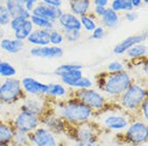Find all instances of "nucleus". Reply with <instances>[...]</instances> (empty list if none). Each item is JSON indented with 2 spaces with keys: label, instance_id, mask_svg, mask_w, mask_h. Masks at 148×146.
Returning <instances> with one entry per match:
<instances>
[{
  "label": "nucleus",
  "instance_id": "obj_44",
  "mask_svg": "<svg viewBox=\"0 0 148 146\" xmlns=\"http://www.w3.org/2000/svg\"><path fill=\"white\" fill-rule=\"evenodd\" d=\"M38 1L51 7H62V0H38Z\"/></svg>",
  "mask_w": 148,
  "mask_h": 146
},
{
  "label": "nucleus",
  "instance_id": "obj_34",
  "mask_svg": "<svg viewBox=\"0 0 148 146\" xmlns=\"http://www.w3.org/2000/svg\"><path fill=\"white\" fill-rule=\"evenodd\" d=\"M72 70H83V65L78 64V63H64V64H61V65L56 67L54 70V75L58 77L60 74Z\"/></svg>",
  "mask_w": 148,
  "mask_h": 146
},
{
  "label": "nucleus",
  "instance_id": "obj_9",
  "mask_svg": "<svg viewBox=\"0 0 148 146\" xmlns=\"http://www.w3.org/2000/svg\"><path fill=\"white\" fill-rule=\"evenodd\" d=\"M11 125L16 130L23 131L25 133H30L41 125L40 116L31 113L29 111L19 109L18 112L13 117Z\"/></svg>",
  "mask_w": 148,
  "mask_h": 146
},
{
  "label": "nucleus",
  "instance_id": "obj_1",
  "mask_svg": "<svg viewBox=\"0 0 148 146\" xmlns=\"http://www.w3.org/2000/svg\"><path fill=\"white\" fill-rule=\"evenodd\" d=\"M51 110L59 115L69 126H75L95 117V112L84 102L71 95L61 100H49Z\"/></svg>",
  "mask_w": 148,
  "mask_h": 146
},
{
  "label": "nucleus",
  "instance_id": "obj_18",
  "mask_svg": "<svg viewBox=\"0 0 148 146\" xmlns=\"http://www.w3.org/2000/svg\"><path fill=\"white\" fill-rule=\"evenodd\" d=\"M70 90L61 82L58 83H47V88L44 96L49 100H61L69 97Z\"/></svg>",
  "mask_w": 148,
  "mask_h": 146
},
{
  "label": "nucleus",
  "instance_id": "obj_31",
  "mask_svg": "<svg viewBox=\"0 0 148 146\" xmlns=\"http://www.w3.org/2000/svg\"><path fill=\"white\" fill-rule=\"evenodd\" d=\"M110 7L113 9L114 11L118 12H129L133 11L134 9L132 7L131 0H112L110 2Z\"/></svg>",
  "mask_w": 148,
  "mask_h": 146
},
{
  "label": "nucleus",
  "instance_id": "obj_29",
  "mask_svg": "<svg viewBox=\"0 0 148 146\" xmlns=\"http://www.w3.org/2000/svg\"><path fill=\"white\" fill-rule=\"evenodd\" d=\"M79 22H81L82 30H84V31L89 32V33L91 32L97 26H98L97 18L91 14V13L79 16Z\"/></svg>",
  "mask_w": 148,
  "mask_h": 146
},
{
  "label": "nucleus",
  "instance_id": "obj_35",
  "mask_svg": "<svg viewBox=\"0 0 148 146\" xmlns=\"http://www.w3.org/2000/svg\"><path fill=\"white\" fill-rule=\"evenodd\" d=\"M64 42L74 44L81 40L82 37V31L81 30H68V31H62Z\"/></svg>",
  "mask_w": 148,
  "mask_h": 146
},
{
  "label": "nucleus",
  "instance_id": "obj_25",
  "mask_svg": "<svg viewBox=\"0 0 148 146\" xmlns=\"http://www.w3.org/2000/svg\"><path fill=\"white\" fill-rule=\"evenodd\" d=\"M13 130L11 123L0 118V146H11Z\"/></svg>",
  "mask_w": 148,
  "mask_h": 146
},
{
  "label": "nucleus",
  "instance_id": "obj_23",
  "mask_svg": "<svg viewBox=\"0 0 148 146\" xmlns=\"http://www.w3.org/2000/svg\"><path fill=\"white\" fill-rule=\"evenodd\" d=\"M70 12L75 14L76 16L89 14L91 12V0H68Z\"/></svg>",
  "mask_w": 148,
  "mask_h": 146
},
{
  "label": "nucleus",
  "instance_id": "obj_20",
  "mask_svg": "<svg viewBox=\"0 0 148 146\" xmlns=\"http://www.w3.org/2000/svg\"><path fill=\"white\" fill-rule=\"evenodd\" d=\"M25 47V41H21L17 39H9L1 37L0 39V49L10 55L19 53Z\"/></svg>",
  "mask_w": 148,
  "mask_h": 146
},
{
  "label": "nucleus",
  "instance_id": "obj_12",
  "mask_svg": "<svg viewBox=\"0 0 148 146\" xmlns=\"http://www.w3.org/2000/svg\"><path fill=\"white\" fill-rule=\"evenodd\" d=\"M41 125L49 129L55 135H62L64 132L68 131V126L69 125L63 121L62 118L54 113L51 108L46 113H44L40 117Z\"/></svg>",
  "mask_w": 148,
  "mask_h": 146
},
{
  "label": "nucleus",
  "instance_id": "obj_33",
  "mask_svg": "<svg viewBox=\"0 0 148 146\" xmlns=\"http://www.w3.org/2000/svg\"><path fill=\"white\" fill-rule=\"evenodd\" d=\"M64 43V37H63L62 31L58 28L49 30V45L53 46H61Z\"/></svg>",
  "mask_w": 148,
  "mask_h": 146
},
{
  "label": "nucleus",
  "instance_id": "obj_48",
  "mask_svg": "<svg viewBox=\"0 0 148 146\" xmlns=\"http://www.w3.org/2000/svg\"><path fill=\"white\" fill-rule=\"evenodd\" d=\"M77 146H96L95 144H77Z\"/></svg>",
  "mask_w": 148,
  "mask_h": 146
},
{
  "label": "nucleus",
  "instance_id": "obj_32",
  "mask_svg": "<svg viewBox=\"0 0 148 146\" xmlns=\"http://www.w3.org/2000/svg\"><path fill=\"white\" fill-rule=\"evenodd\" d=\"M67 88L71 89L73 91L82 90V89H90V88H93V81L89 77L83 76L79 79H77V80H75L74 82L70 83Z\"/></svg>",
  "mask_w": 148,
  "mask_h": 146
},
{
  "label": "nucleus",
  "instance_id": "obj_51",
  "mask_svg": "<svg viewBox=\"0 0 148 146\" xmlns=\"http://www.w3.org/2000/svg\"><path fill=\"white\" fill-rule=\"evenodd\" d=\"M3 3V0H0V4H2Z\"/></svg>",
  "mask_w": 148,
  "mask_h": 146
},
{
  "label": "nucleus",
  "instance_id": "obj_27",
  "mask_svg": "<svg viewBox=\"0 0 148 146\" xmlns=\"http://www.w3.org/2000/svg\"><path fill=\"white\" fill-rule=\"evenodd\" d=\"M29 19H30V22H32V25H34V28H39V29L52 30L57 26L56 22H53L52 20H49V19L41 17V16H37V15H34V14H31Z\"/></svg>",
  "mask_w": 148,
  "mask_h": 146
},
{
  "label": "nucleus",
  "instance_id": "obj_42",
  "mask_svg": "<svg viewBox=\"0 0 148 146\" xmlns=\"http://www.w3.org/2000/svg\"><path fill=\"white\" fill-rule=\"evenodd\" d=\"M18 1L25 7V9H26L27 11H29L30 13H31L32 9L34 7V5L39 2L38 0H18Z\"/></svg>",
  "mask_w": 148,
  "mask_h": 146
},
{
  "label": "nucleus",
  "instance_id": "obj_16",
  "mask_svg": "<svg viewBox=\"0 0 148 146\" xmlns=\"http://www.w3.org/2000/svg\"><path fill=\"white\" fill-rule=\"evenodd\" d=\"M29 53L34 58L41 59H59L63 55V49L61 46H42V47H32Z\"/></svg>",
  "mask_w": 148,
  "mask_h": 146
},
{
  "label": "nucleus",
  "instance_id": "obj_30",
  "mask_svg": "<svg viewBox=\"0 0 148 146\" xmlns=\"http://www.w3.org/2000/svg\"><path fill=\"white\" fill-rule=\"evenodd\" d=\"M17 74V70L14 65H12L10 62L0 60V78L7 79V78H12L15 77Z\"/></svg>",
  "mask_w": 148,
  "mask_h": 146
},
{
  "label": "nucleus",
  "instance_id": "obj_19",
  "mask_svg": "<svg viewBox=\"0 0 148 146\" xmlns=\"http://www.w3.org/2000/svg\"><path fill=\"white\" fill-rule=\"evenodd\" d=\"M32 47H42L49 45V30L34 28L25 41Z\"/></svg>",
  "mask_w": 148,
  "mask_h": 146
},
{
  "label": "nucleus",
  "instance_id": "obj_40",
  "mask_svg": "<svg viewBox=\"0 0 148 146\" xmlns=\"http://www.w3.org/2000/svg\"><path fill=\"white\" fill-rule=\"evenodd\" d=\"M24 20H26V19L24 18V17H12L11 20H10V22H9V27H10V29L12 30V31H14L17 27H18L21 24H22Z\"/></svg>",
  "mask_w": 148,
  "mask_h": 146
},
{
  "label": "nucleus",
  "instance_id": "obj_6",
  "mask_svg": "<svg viewBox=\"0 0 148 146\" xmlns=\"http://www.w3.org/2000/svg\"><path fill=\"white\" fill-rule=\"evenodd\" d=\"M72 137L77 144H96L100 135V126L92 120L72 126Z\"/></svg>",
  "mask_w": 148,
  "mask_h": 146
},
{
  "label": "nucleus",
  "instance_id": "obj_45",
  "mask_svg": "<svg viewBox=\"0 0 148 146\" xmlns=\"http://www.w3.org/2000/svg\"><path fill=\"white\" fill-rule=\"evenodd\" d=\"M91 3H92V5L108 7L110 5V0H91Z\"/></svg>",
  "mask_w": 148,
  "mask_h": 146
},
{
  "label": "nucleus",
  "instance_id": "obj_14",
  "mask_svg": "<svg viewBox=\"0 0 148 146\" xmlns=\"http://www.w3.org/2000/svg\"><path fill=\"white\" fill-rule=\"evenodd\" d=\"M146 41H147V32L146 31L143 33H140V34L129 35V36H127L126 39H123L122 41H120L119 43L115 45L113 47V53L116 55H125L129 48H131L135 44H138V43H145Z\"/></svg>",
  "mask_w": 148,
  "mask_h": 146
},
{
  "label": "nucleus",
  "instance_id": "obj_47",
  "mask_svg": "<svg viewBox=\"0 0 148 146\" xmlns=\"http://www.w3.org/2000/svg\"><path fill=\"white\" fill-rule=\"evenodd\" d=\"M5 107H7V105H4L3 102L0 101V115L2 113H4V110H5Z\"/></svg>",
  "mask_w": 148,
  "mask_h": 146
},
{
  "label": "nucleus",
  "instance_id": "obj_36",
  "mask_svg": "<svg viewBox=\"0 0 148 146\" xmlns=\"http://www.w3.org/2000/svg\"><path fill=\"white\" fill-rule=\"evenodd\" d=\"M106 73H119L122 70H126V65L121 61H112L105 67Z\"/></svg>",
  "mask_w": 148,
  "mask_h": 146
},
{
  "label": "nucleus",
  "instance_id": "obj_3",
  "mask_svg": "<svg viewBox=\"0 0 148 146\" xmlns=\"http://www.w3.org/2000/svg\"><path fill=\"white\" fill-rule=\"evenodd\" d=\"M147 98V89L143 84L133 81L128 89L116 99L119 108L127 113H135L142 101Z\"/></svg>",
  "mask_w": 148,
  "mask_h": 146
},
{
  "label": "nucleus",
  "instance_id": "obj_2",
  "mask_svg": "<svg viewBox=\"0 0 148 146\" xmlns=\"http://www.w3.org/2000/svg\"><path fill=\"white\" fill-rule=\"evenodd\" d=\"M134 81L133 77L127 70H122L119 73H105L101 74L100 77L97 78V84L99 91L105 97L116 100L128 87Z\"/></svg>",
  "mask_w": 148,
  "mask_h": 146
},
{
  "label": "nucleus",
  "instance_id": "obj_15",
  "mask_svg": "<svg viewBox=\"0 0 148 146\" xmlns=\"http://www.w3.org/2000/svg\"><path fill=\"white\" fill-rule=\"evenodd\" d=\"M62 13V7H51V5H46L41 2H38L31 11V14L47 18L52 20L53 22H57Z\"/></svg>",
  "mask_w": 148,
  "mask_h": 146
},
{
  "label": "nucleus",
  "instance_id": "obj_52",
  "mask_svg": "<svg viewBox=\"0 0 148 146\" xmlns=\"http://www.w3.org/2000/svg\"><path fill=\"white\" fill-rule=\"evenodd\" d=\"M0 82H1V81H0Z\"/></svg>",
  "mask_w": 148,
  "mask_h": 146
},
{
  "label": "nucleus",
  "instance_id": "obj_37",
  "mask_svg": "<svg viewBox=\"0 0 148 146\" xmlns=\"http://www.w3.org/2000/svg\"><path fill=\"white\" fill-rule=\"evenodd\" d=\"M11 15L8 12L7 7H4V4H0V25L2 27L9 26V22L11 20Z\"/></svg>",
  "mask_w": 148,
  "mask_h": 146
},
{
  "label": "nucleus",
  "instance_id": "obj_22",
  "mask_svg": "<svg viewBox=\"0 0 148 146\" xmlns=\"http://www.w3.org/2000/svg\"><path fill=\"white\" fill-rule=\"evenodd\" d=\"M4 7H7L8 12L10 13L11 17H24L25 19H29L31 13L27 11L18 0H3Z\"/></svg>",
  "mask_w": 148,
  "mask_h": 146
},
{
  "label": "nucleus",
  "instance_id": "obj_24",
  "mask_svg": "<svg viewBox=\"0 0 148 146\" xmlns=\"http://www.w3.org/2000/svg\"><path fill=\"white\" fill-rule=\"evenodd\" d=\"M148 53V48L147 45L145 43H138L129 48L126 51L125 55H127V58L130 59L131 61H140L142 59H145L147 57Z\"/></svg>",
  "mask_w": 148,
  "mask_h": 146
},
{
  "label": "nucleus",
  "instance_id": "obj_21",
  "mask_svg": "<svg viewBox=\"0 0 148 146\" xmlns=\"http://www.w3.org/2000/svg\"><path fill=\"white\" fill-rule=\"evenodd\" d=\"M99 20H100L101 26L104 27L105 29H116L120 22V13L114 11L113 9L108 7L104 14L99 18Z\"/></svg>",
  "mask_w": 148,
  "mask_h": 146
},
{
  "label": "nucleus",
  "instance_id": "obj_38",
  "mask_svg": "<svg viewBox=\"0 0 148 146\" xmlns=\"http://www.w3.org/2000/svg\"><path fill=\"white\" fill-rule=\"evenodd\" d=\"M105 36V28L104 27H102V26H97L96 28L90 32V36H89V39L90 40H102L103 37Z\"/></svg>",
  "mask_w": 148,
  "mask_h": 146
},
{
  "label": "nucleus",
  "instance_id": "obj_13",
  "mask_svg": "<svg viewBox=\"0 0 148 146\" xmlns=\"http://www.w3.org/2000/svg\"><path fill=\"white\" fill-rule=\"evenodd\" d=\"M22 89L26 96H44L47 83L41 82L34 77H24L21 80Z\"/></svg>",
  "mask_w": 148,
  "mask_h": 146
},
{
  "label": "nucleus",
  "instance_id": "obj_41",
  "mask_svg": "<svg viewBox=\"0 0 148 146\" xmlns=\"http://www.w3.org/2000/svg\"><path fill=\"white\" fill-rule=\"evenodd\" d=\"M106 10L105 7H99V5H93V7L91 9V14L96 17V18H100L101 16L104 14V12Z\"/></svg>",
  "mask_w": 148,
  "mask_h": 146
},
{
  "label": "nucleus",
  "instance_id": "obj_11",
  "mask_svg": "<svg viewBox=\"0 0 148 146\" xmlns=\"http://www.w3.org/2000/svg\"><path fill=\"white\" fill-rule=\"evenodd\" d=\"M29 139L31 146H59L57 135L42 125L30 132Z\"/></svg>",
  "mask_w": 148,
  "mask_h": 146
},
{
  "label": "nucleus",
  "instance_id": "obj_46",
  "mask_svg": "<svg viewBox=\"0 0 148 146\" xmlns=\"http://www.w3.org/2000/svg\"><path fill=\"white\" fill-rule=\"evenodd\" d=\"M131 3H132L134 10H137L143 5V1L142 0H131Z\"/></svg>",
  "mask_w": 148,
  "mask_h": 146
},
{
  "label": "nucleus",
  "instance_id": "obj_43",
  "mask_svg": "<svg viewBox=\"0 0 148 146\" xmlns=\"http://www.w3.org/2000/svg\"><path fill=\"white\" fill-rule=\"evenodd\" d=\"M125 18H126L127 22H134L135 20H137V18H138V14L136 13V11H135V10H133V11L126 12V14H125Z\"/></svg>",
  "mask_w": 148,
  "mask_h": 146
},
{
  "label": "nucleus",
  "instance_id": "obj_17",
  "mask_svg": "<svg viewBox=\"0 0 148 146\" xmlns=\"http://www.w3.org/2000/svg\"><path fill=\"white\" fill-rule=\"evenodd\" d=\"M56 25L59 26V29L61 31H68V30H81L82 26L79 22V17L71 12H64L61 14Z\"/></svg>",
  "mask_w": 148,
  "mask_h": 146
},
{
  "label": "nucleus",
  "instance_id": "obj_28",
  "mask_svg": "<svg viewBox=\"0 0 148 146\" xmlns=\"http://www.w3.org/2000/svg\"><path fill=\"white\" fill-rule=\"evenodd\" d=\"M12 146H31V142L29 139V133H25L23 131L13 130V137H12Z\"/></svg>",
  "mask_w": 148,
  "mask_h": 146
},
{
  "label": "nucleus",
  "instance_id": "obj_49",
  "mask_svg": "<svg viewBox=\"0 0 148 146\" xmlns=\"http://www.w3.org/2000/svg\"><path fill=\"white\" fill-rule=\"evenodd\" d=\"M2 28H3V27L0 25V39L2 37Z\"/></svg>",
  "mask_w": 148,
  "mask_h": 146
},
{
  "label": "nucleus",
  "instance_id": "obj_39",
  "mask_svg": "<svg viewBox=\"0 0 148 146\" xmlns=\"http://www.w3.org/2000/svg\"><path fill=\"white\" fill-rule=\"evenodd\" d=\"M137 111L141 113L142 118H143L145 122H147V120H148V98L144 99V100L142 101L141 106H140V108H138Z\"/></svg>",
  "mask_w": 148,
  "mask_h": 146
},
{
  "label": "nucleus",
  "instance_id": "obj_10",
  "mask_svg": "<svg viewBox=\"0 0 148 146\" xmlns=\"http://www.w3.org/2000/svg\"><path fill=\"white\" fill-rule=\"evenodd\" d=\"M21 102V109L29 111L40 117L46 113L51 107L49 99L45 96H25Z\"/></svg>",
  "mask_w": 148,
  "mask_h": 146
},
{
  "label": "nucleus",
  "instance_id": "obj_5",
  "mask_svg": "<svg viewBox=\"0 0 148 146\" xmlns=\"http://www.w3.org/2000/svg\"><path fill=\"white\" fill-rule=\"evenodd\" d=\"M72 96L77 98L78 100H81L82 102H84L86 106H88L95 112V114L108 107L106 97L100 91L93 88L76 90V91H74Z\"/></svg>",
  "mask_w": 148,
  "mask_h": 146
},
{
  "label": "nucleus",
  "instance_id": "obj_26",
  "mask_svg": "<svg viewBox=\"0 0 148 146\" xmlns=\"http://www.w3.org/2000/svg\"><path fill=\"white\" fill-rule=\"evenodd\" d=\"M34 29V27L32 25V22H30V19H26L13 31V37L21 41H26L27 37L29 36V34L32 32Z\"/></svg>",
  "mask_w": 148,
  "mask_h": 146
},
{
  "label": "nucleus",
  "instance_id": "obj_4",
  "mask_svg": "<svg viewBox=\"0 0 148 146\" xmlns=\"http://www.w3.org/2000/svg\"><path fill=\"white\" fill-rule=\"evenodd\" d=\"M25 93L22 89L21 80L16 77L7 78L0 82V101L4 105H13L22 101L25 97Z\"/></svg>",
  "mask_w": 148,
  "mask_h": 146
},
{
  "label": "nucleus",
  "instance_id": "obj_7",
  "mask_svg": "<svg viewBox=\"0 0 148 146\" xmlns=\"http://www.w3.org/2000/svg\"><path fill=\"white\" fill-rule=\"evenodd\" d=\"M98 114H101L100 125L111 131H123L130 123L129 113H121L119 111H105L102 110Z\"/></svg>",
  "mask_w": 148,
  "mask_h": 146
},
{
  "label": "nucleus",
  "instance_id": "obj_50",
  "mask_svg": "<svg viewBox=\"0 0 148 146\" xmlns=\"http://www.w3.org/2000/svg\"><path fill=\"white\" fill-rule=\"evenodd\" d=\"M142 1H143V4H145V5L148 4V0H142Z\"/></svg>",
  "mask_w": 148,
  "mask_h": 146
},
{
  "label": "nucleus",
  "instance_id": "obj_8",
  "mask_svg": "<svg viewBox=\"0 0 148 146\" xmlns=\"http://www.w3.org/2000/svg\"><path fill=\"white\" fill-rule=\"evenodd\" d=\"M125 139L129 144L138 146L147 143L148 139V126L145 121L130 122L128 127L123 130Z\"/></svg>",
  "mask_w": 148,
  "mask_h": 146
}]
</instances>
